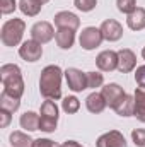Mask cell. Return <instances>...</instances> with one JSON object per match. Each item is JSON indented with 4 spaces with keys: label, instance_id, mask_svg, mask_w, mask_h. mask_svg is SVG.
I'll return each mask as SVG.
<instances>
[{
    "label": "cell",
    "instance_id": "52a82bcc",
    "mask_svg": "<svg viewBox=\"0 0 145 147\" xmlns=\"http://www.w3.org/2000/svg\"><path fill=\"white\" fill-rule=\"evenodd\" d=\"M19 55L26 62H38L43 57V46L34 39H28L19 46Z\"/></svg>",
    "mask_w": 145,
    "mask_h": 147
},
{
    "label": "cell",
    "instance_id": "603a6c76",
    "mask_svg": "<svg viewBox=\"0 0 145 147\" xmlns=\"http://www.w3.org/2000/svg\"><path fill=\"white\" fill-rule=\"evenodd\" d=\"M19 106H21V101H19L17 98L7 94L5 91L0 94V110L9 111V113H14V111L19 110Z\"/></svg>",
    "mask_w": 145,
    "mask_h": 147
},
{
    "label": "cell",
    "instance_id": "f1b7e54d",
    "mask_svg": "<svg viewBox=\"0 0 145 147\" xmlns=\"http://www.w3.org/2000/svg\"><path fill=\"white\" fill-rule=\"evenodd\" d=\"M132 140L137 147H145V130L144 128H137L132 132Z\"/></svg>",
    "mask_w": 145,
    "mask_h": 147
},
{
    "label": "cell",
    "instance_id": "3957f363",
    "mask_svg": "<svg viewBox=\"0 0 145 147\" xmlns=\"http://www.w3.org/2000/svg\"><path fill=\"white\" fill-rule=\"evenodd\" d=\"M24 31H26V22L22 19H15L14 17V19L7 21L2 26V31H0L2 43L5 46H17L22 41Z\"/></svg>",
    "mask_w": 145,
    "mask_h": 147
},
{
    "label": "cell",
    "instance_id": "ffe728a7",
    "mask_svg": "<svg viewBox=\"0 0 145 147\" xmlns=\"http://www.w3.org/2000/svg\"><path fill=\"white\" fill-rule=\"evenodd\" d=\"M114 111L119 116H133V111H135V98L130 96V94H125L123 99L116 105Z\"/></svg>",
    "mask_w": 145,
    "mask_h": 147
},
{
    "label": "cell",
    "instance_id": "d6986e66",
    "mask_svg": "<svg viewBox=\"0 0 145 147\" xmlns=\"http://www.w3.org/2000/svg\"><path fill=\"white\" fill-rule=\"evenodd\" d=\"M19 123H21V127H22L26 132L39 130V115H36L34 111H26V113L21 115Z\"/></svg>",
    "mask_w": 145,
    "mask_h": 147
},
{
    "label": "cell",
    "instance_id": "8992f818",
    "mask_svg": "<svg viewBox=\"0 0 145 147\" xmlns=\"http://www.w3.org/2000/svg\"><path fill=\"white\" fill-rule=\"evenodd\" d=\"M65 79H67L68 89H72L73 92H82L84 89H87V74L79 69H73V67L67 69Z\"/></svg>",
    "mask_w": 145,
    "mask_h": 147
},
{
    "label": "cell",
    "instance_id": "6da1fadb",
    "mask_svg": "<svg viewBox=\"0 0 145 147\" xmlns=\"http://www.w3.org/2000/svg\"><path fill=\"white\" fill-rule=\"evenodd\" d=\"M62 69L58 65H48L41 70L39 77V92L46 99H60L62 98Z\"/></svg>",
    "mask_w": 145,
    "mask_h": 147
},
{
    "label": "cell",
    "instance_id": "f546056e",
    "mask_svg": "<svg viewBox=\"0 0 145 147\" xmlns=\"http://www.w3.org/2000/svg\"><path fill=\"white\" fill-rule=\"evenodd\" d=\"M135 80H137L138 87H145V65L137 67V70H135Z\"/></svg>",
    "mask_w": 145,
    "mask_h": 147
},
{
    "label": "cell",
    "instance_id": "e575fe53",
    "mask_svg": "<svg viewBox=\"0 0 145 147\" xmlns=\"http://www.w3.org/2000/svg\"><path fill=\"white\" fill-rule=\"evenodd\" d=\"M39 2H41V3H46V2H50V0H39Z\"/></svg>",
    "mask_w": 145,
    "mask_h": 147
},
{
    "label": "cell",
    "instance_id": "4316f807",
    "mask_svg": "<svg viewBox=\"0 0 145 147\" xmlns=\"http://www.w3.org/2000/svg\"><path fill=\"white\" fill-rule=\"evenodd\" d=\"M73 5L82 12H91L92 9H96L97 0H73Z\"/></svg>",
    "mask_w": 145,
    "mask_h": 147
},
{
    "label": "cell",
    "instance_id": "4dcf8cb0",
    "mask_svg": "<svg viewBox=\"0 0 145 147\" xmlns=\"http://www.w3.org/2000/svg\"><path fill=\"white\" fill-rule=\"evenodd\" d=\"M33 147H62V146L53 142V140H50V139H36L33 142Z\"/></svg>",
    "mask_w": 145,
    "mask_h": 147
},
{
    "label": "cell",
    "instance_id": "d6a6232c",
    "mask_svg": "<svg viewBox=\"0 0 145 147\" xmlns=\"http://www.w3.org/2000/svg\"><path fill=\"white\" fill-rule=\"evenodd\" d=\"M62 147H82V146L79 142H75V140H67V142H63Z\"/></svg>",
    "mask_w": 145,
    "mask_h": 147
},
{
    "label": "cell",
    "instance_id": "9a60e30c",
    "mask_svg": "<svg viewBox=\"0 0 145 147\" xmlns=\"http://www.w3.org/2000/svg\"><path fill=\"white\" fill-rule=\"evenodd\" d=\"M85 106H87V110L91 111V113L99 115V113L104 111V108H106L108 105H106V99H104V96H103L101 92H92V94L87 96Z\"/></svg>",
    "mask_w": 145,
    "mask_h": 147
},
{
    "label": "cell",
    "instance_id": "ac0fdd59",
    "mask_svg": "<svg viewBox=\"0 0 145 147\" xmlns=\"http://www.w3.org/2000/svg\"><path fill=\"white\" fill-rule=\"evenodd\" d=\"M55 39H56V45L62 48V50H70L75 43V31L72 29H58L56 34H55Z\"/></svg>",
    "mask_w": 145,
    "mask_h": 147
},
{
    "label": "cell",
    "instance_id": "ba28073f",
    "mask_svg": "<svg viewBox=\"0 0 145 147\" xmlns=\"http://www.w3.org/2000/svg\"><path fill=\"white\" fill-rule=\"evenodd\" d=\"M55 34H56V33H55L53 26H51L50 22H46V21L36 22V24L31 28V39H34V41L41 43V45L51 41V39L55 38Z\"/></svg>",
    "mask_w": 145,
    "mask_h": 147
},
{
    "label": "cell",
    "instance_id": "1f68e13d",
    "mask_svg": "<svg viewBox=\"0 0 145 147\" xmlns=\"http://www.w3.org/2000/svg\"><path fill=\"white\" fill-rule=\"evenodd\" d=\"M9 123H10V113H9V111L0 110V127L5 128Z\"/></svg>",
    "mask_w": 145,
    "mask_h": 147
},
{
    "label": "cell",
    "instance_id": "7c38bea8",
    "mask_svg": "<svg viewBox=\"0 0 145 147\" xmlns=\"http://www.w3.org/2000/svg\"><path fill=\"white\" fill-rule=\"evenodd\" d=\"M96 147H126V140H125V137H123L121 132L109 130V132L103 134L97 139Z\"/></svg>",
    "mask_w": 145,
    "mask_h": 147
},
{
    "label": "cell",
    "instance_id": "836d02e7",
    "mask_svg": "<svg viewBox=\"0 0 145 147\" xmlns=\"http://www.w3.org/2000/svg\"><path fill=\"white\" fill-rule=\"evenodd\" d=\"M142 57H144V60H145V46H144V50H142Z\"/></svg>",
    "mask_w": 145,
    "mask_h": 147
},
{
    "label": "cell",
    "instance_id": "44dd1931",
    "mask_svg": "<svg viewBox=\"0 0 145 147\" xmlns=\"http://www.w3.org/2000/svg\"><path fill=\"white\" fill-rule=\"evenodd\" d=\"M9 142L12 147H33V139L29 137V134H24V132H12L10 137H9Z\"/></svg>",
    "mask_w": 145,
    "mask_h": 147
},
{
    "label": "cell",
    "instance_id": "e0dca14e",
    "mask_svg": "<svg viewBox=\"0 0 145 147\" xmlns=\"http://www.w3.org/2000/svg\"><path fill=\"white\" fill-rule=\"evenodd\" d=\"M133 98H135L133 116H137V120H140L142 123H145V87H137Z\"/></svg>",
    "mask_w": 145,
    "mask_h": 147
},
{
    "label": "cell",
    "instance_id": "277c9868",
    "mask_svg": "<svg viewBox=\"0 0 145 147\" xmlns=\"http://www.w3.org/2000/svg\"><path fill=\"white\" fill-rule=\"evenodd\" d=\"M39 130L51 134L56 130L58 125V106L55 105L53 99H46L41 105V111H39Z\"/></svg>",
    "mask_w": 145,
    "mask_h": 147
},
{
    "label": "cell",
    "instance_id": "5bb4252c",
    "mask_svg": "<svg viewBox=\"0 0 145 147\" xmlns=\"http://www.w3.org/2000/svg\"><path fill=\"white\" fill-rule=\"evenodd\" d=\"M135 67H137V55L128 48L119 50L118 51V70L121 74H128Z\"/></svg>",
    "mask_w": 145,
    "mask_h": 147
},
{
    "label": "cell",
    "instance_id": "7402d4cb",
    "mask_svg": "<svg viewBox=\"0 0 145 147\" xmlns=\"http://www.w3.org/2000/svg\"><path fill=\"white\" fill-rule=\"evenodd\" d=\"M41 7H43V3H41L39 0H21V2H19L21 12L26 14V16H29V17L38 16V14L41 12Z\"/></svg>",
    "mask_w": 145,
    "mask_h": 147
},
{
    "label": "cell",
    "instance_id": "5b68a950",
    "mask_svg": "<svg viewBox=\"0 0 145 147\" xmlns=\"http://www.w3.org/2000/svg\"><path fill=\"white\" fill-rule=\"evenodd\" d=\"M103 34H101V29H97V28H85V29H82V33H80V36H79V43H80V46L84 48V50H94V48H97V46H101V43H103Z\"/></svg>",
    "mask_w": 145,
    "mask_h": 147
},
{
    "label": "cell",
    "instance_id": "30bf717a",
    "mask_svg": "<svg viewBox=\"0 0 145 147\" xmlns=\"http://www.w3.org/2000/svg\"><path fill=\"white\" fill-rule=\"evenodd\" d=\"M101 94L104 96L106 105H108L111 110H114V108H116V105L123 99V96H125L126 92L123 91V87H121V86H118V84L111 82V84H106V86L103 87Z\"/></svg>",
    "mask_w": 145,
    "mask_h": 147
},
{
    "label": "cell",
    "instance_id": "83f0119b",
    "mask_svg": "<svg viewBox=\"0 0 145 147\" xmlns=\"http://www.w3.org/2000/svg\"><path fill=\"white\" fill-rule=\"evenodd\" d=\"M19 7V3L15 2V0H0V10H2V14H12L15 9Z\"/></svg>",
    "mask_w": 145,
    "mask_h": 147
},
{
    "label": "cell",
    "instance_id": "2e32d148",
    "mask_svg": "<svg viewBox=\"0 0 145 147\" xmlns=\"http://www.w3.org/2000/svg\"><path fill=\"white\" fill-rule=\"evenodd\" d=\"M126 24H128V28L132 31H142L145 28V9L137 7L132 14H128Z\"/></svg>",
    "mask_w": 145,
    "mask_h": 147
},
{
    "label": "cell",
    "instance_id": "7a4b0ae2",
    "mask_svg": "<svg viewBox=\"0 0 145 147\" xmlns=\"http://www.w3.org/2000/svg\"><path fill=\"white\" fill-rule=\"evenodd\" d=\"M0 79L3 84V91L21 99V96L24 94V79H22L21 69L14 63H5L0 67Z\"/></svg>",
    "mask_w": 145,
    "mask_h": 147
},
{
    "label": "cell",
    "instance_id": "9c48e42d",
    "mask_svg": "<svg viewBox=\"0 0 145 147\" xmlns=\"http://www.w3.org/2000/svg\"><path fill=\"white\" fill-rule=\"evenodd\" d=\"M96 65L99 70L103 72H113L118 69V51L113 50H104L97 55L96 58Z\"/></svg>",
    "mask_w": 145,
    "mask_h": 147
},
{
    "label": "cell",
    "instance_id": "d4e9b609",
    "mask_svg": "<svg viewBox=\"0 0 145 147\" xmlns=\"http://www.w3.org/2000/svg\"><path fill=\"white\" fill-rule=\"evenodd\" d=\"M104 84V77L99 72H87V89H96Z\"/></svg>",
    "mask_w": 145,
    "mask_h": 147
},
{
    "label": "cell",
    "instance_id": "cb8c5ba5",
    "mask_svg": "<svg viewBox=\"0 0 145 147\" xmlns=\"http://www.w3.org/2000/svg\"><path fill=\"white\" fill-rule=\"evenodd\" d=\"M62 108H63L65 113H68V115L77 113L79 108H80V101H79L75 96H67V98L62 101Z\"/></svg>",
    "mask_w": 145,
    "mask_h": 147
},
{
    "label": "cell",
    "instance_id": "484cf974",
    "mask_svg": "<svg viewBox=\"0 0 145 147\" xmlns=\"http://www.w3.org/2000/svg\"><path fill=\"white\" fill-rule=\"evenodd\" d=\"M118 10L123 14H132L137 9V0H116Z\"/></svg>",
    "mask_w": 145,
    "mask_h": 147
},
{
    "label": "cell",
    "instance_id": "8fae6325",
    "mask_svg": "<svg viewBox=\"0 0 145 147\" xmlns=\"http://www.w3.org/2000/svg\"><path fill=\"white\" fill-rule=\"evenodd\" d=\"M53 21H55V26L58 29H72V31H77L79 26H80V19L73 12H68V10L55 14Z\"/></svg>",
    "mask_w": 145,
    "mask_h": 147
},
{
    "label": "cell",
    "instance_id": "4fadbf2b",
    "mask_svg": "<svg viewBox=\"0 0 145 147\" xmlns=\"http://www.w3.org/2000/svg\"><path fill=\"white\" fill-rule=\"evenodd\" d=\"M99 29H101V34L106 41H118L123 36V26L114 19H106Z\"/></svg>",
    "mask_w": 145,
    "mask_h": 147
}]
</instances>
